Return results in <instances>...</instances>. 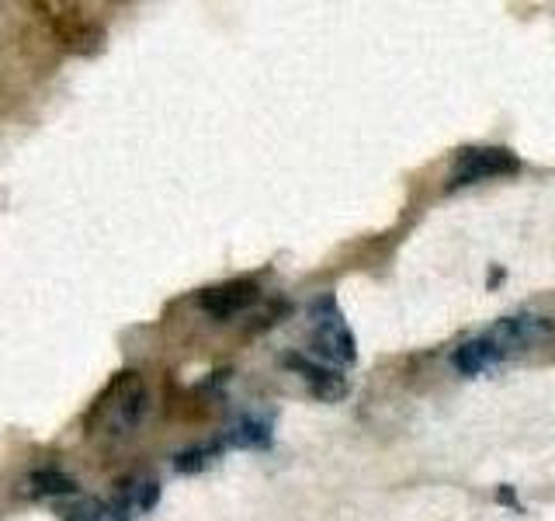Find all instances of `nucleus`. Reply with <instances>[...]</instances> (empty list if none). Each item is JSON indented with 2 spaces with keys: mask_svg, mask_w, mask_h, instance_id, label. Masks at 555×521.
Returning a JSON list of instances; mask_svg holds the SVG:
<instances>
[{
  "mask_svg": "<svg viewBox=\"0 0 555 521\" xmlns=\"http://www.w3.org/2000/svg\"><path fill=\"white\" fill-rule=\"evenodd\" d=\"M552 334H555V327L542 313H514V317L496 320L490 330H482V334L462 341L455 347V355H451V365H455L462 376H482L507 358L525 355L531 347L552 341Z\"/></svg>",
  "mask_w": 555,
  "mask_h": 521,
  "instance_id": "f257e3e1",
  "label": "nucleus"
},
{
  "mask_svg": "<svg viewBox=\"0 0 555 521\" xmlns=\"http://www.w3.org/2000/svg\"><path fill=\"white\" fill-rule=\"evenodd\" d=\"M121 508H126L132 518L135 514H150L156 508V500H160V483H156V476H146V473H139V476H129L126 483H121V491L115 497Z\"/></svg>",
  "mask_w": 555,
  "mask_h": 521,
  "instance_id": "1a4fd4ad",
  "label": "nucleus"
},
{
  "mask_svg": "<svg viewBox=\"0 0 555 521\" xmlns=\"http://www.w3.org/2000/svg\"><path fill=\"white\" fill-rule=\"evenodd\" d=\"M150 407L153 393L146 376L135 369H121L104 382V390L94 396L91 410H87V434L104 445L129 442L150 417Z\"/></svg>",
  "mask_w": 555,
  "mask_h": 521,
  "instance_id": "f03ea898",
  "label": "nucleus"
},
{
  "mask_svg": "<svg viewBox=\"0 0 555 521\" xmlns=\"http://www.w3.org/2000/svg\"><path fill=\"white\" fill-rule=\"evenodd\" d=\"M309 355L330 369H344L358 358V341L334 295H323L309 309Z\"/></svg>",
  "mask_w": 555,
  "mask_h": 521,
  "instance_id": "7ed1b4c3",
  "label": "nucleus"
},
{
  "mask_svg": "<svg viewBox=\"0 0 555 521\" xmlns=\"http://www.w3.org/2000/svg\"><path fill=\"white\" fill-rule=\"evenodd\" d=\"M17 491L28 500H77L80 497V486L77 480L63 473L60 466H39L17 483Z\"/></svg>",
  "mask_w": 555,
  "mask_h": 521,
  "instance_id": "423d86ee",
  "label": "nucleus"
},
{
  "mask_svg": "<svg viewBox=\"0 0 555 521\" xmlns=\"http://www.w3.org/2000/svg\"><path fill=\"white\" fill-rule=\"evenodd\" d=\"M222 439L219 442H212V445H198V448H188V452H181L178 459H173V466L181 469V473H198V469H205L208 462H216L219 456H222Z\"/></svg>",
  "mask_w": 555,
  "mask_h": 521,
  "instance_id": "9b49d317",
  "label": "nucleus"
},
{
  "mask_svg": "<svg viewBox=\"0 0 555 521\" xmlns=\"http://www.w3.org/2000/svg\"><path fill=\"white\" fill-rule=\"evenodd\" d=\"M285 365L306 382L309 393L317 399H340L347 393V382H344L340 369H330V365L317 361L312 355H288Z\"/></svg>",
  "mask_w": 555,
  "mask_h": 521,
  "instance_id": "0eeeda50",
  "label": "nucleus"
},
{
  "mask_svg": "<svg viewBox=\"0 0 555 521\" xmlns=\"http://www.w3.org/2000/svg\"><path fill=\"white\" fill-rule=\"evenodd\" d=\"M225 448H268L271 445V417L264 414H243L240 421L225 431Z\"/></svg>",
  "mask_w": 555,
  "mask_h": 521,
  "instance_id": "6e6552de",
  "label": "nucleus"
},
{
  "mask_svg": "<svg viewBox=\"0 0 555 521\" xmlns=\"http://www.w3.org/2000/svg\"><path fill=\"white\" fill-rule=\"evenodd\" d=\"M63 521H132V514L118 500H80L63 511Z\"/></svg>",
  "mask_w": 555,
  "mask_h": 521,
  "instance_id": "9d476101",
  "label": "nucleus"
},
{
  "mask_svg": "<svg viewBox=\"0 0 555 521\" xmlns=\"http://www.w3.org/2000/svg\"><path fill=\"white\" fill-rule=\"evenodd\" d=\"M514 170H517V156L511 150H503V147H465L455 156L448 188L493 181V178H503V174H514Z\"/></svg>",
  "mask_w": 555,
  "mask_h": 521,
  "instance_id": "20e7f679",
  "label": "nucleus"
},
{
  "mask_svg": "<svg viewBox=\"0 0 555 521\" xmlns=\"http://www.w3.org/2000/svg\"><path fill=\"white\" fill-rule=\"evenodd\" d=\"M257 300H260V285L254 278H233V282H219L198 292V306L219 323L247 313Z\"/></svg>",
  "mask_w": 555,
  "mask_h": 521,
  "instance_id": "39448f33",
  "label": "nucleus"
}]
</instances>
